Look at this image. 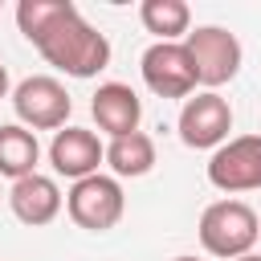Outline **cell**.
Wrapping results in <instances>:
<instances>
[{"label":"cell","instance_id":"obj_1","mask_svg":"<svg viewBox=\"0 0 261 261\" xmlns=\"http://www.w3.org/2000/svg\"><path fill=\"white\" fill-rule=\"evenodd\" d=\"M33 45L41 49V57L49 65H57L69 77H94L98 69L110 65V41H106V33H98L77 12V4H69Z\"/></svg>","mask_w":261,"mask_h":261},{"label":"cell","instance_id":"obj_2","mask_svg":"<svg viewBox=\"0 0 261 261\" xmlns=\"http://www.w3.org/2000/svg\"><path fill=\"white\" fill-rule=\"evenodd\" d=\"M257 237H261V220L241 200H216L200 216V245L220 261H237V257L253 253Z\"/></svg>","mask_w":261,"mask_h":261},{"label":"cell","instance_id":"obj_3","mask_svg":"<svg viewBox=\"0 0 261 261\" xmlns=\"http://www.w3.org/2000/svg\"><path fill=\"white\" fill-rule=\"evenodd\" d=\"M184 49H188V57H192L196 86H208V90L232 82L237 69H241V57H245V53H241V41H237L228 29H220V24H200L196 33H188Z\"/></svg>","mask_w":261,"mask_h":261},{"label":"cell","instance_id":"obj_4","mask_svg":"<svg viewBox=\"0 0 261 261\" xmlns=\"http://www.w3.org/2000/svg\"><path fill=\"white\" fill-rule=\"evenodd\" d=\"M65 208H69V220L77 228H90V232H106L122 220V188L114 175H86L69 188L65 196Z\"/></svg>","mask_w":261,"mask_h":261},{"label":"cell","instance_id":"obj_5","mask_svg":"<svg viewBox=\"0 0 261 261\" xmlns=\"http://www.w3.org/2000/svg\"><path fill=\"white\" fill-rule=\"evenodd\" d=\"M208 184L216 192H257L261 188V135H237L220 143L208 159Z\"/></svg>","mask_w":261,"mask_h":261},{"label":"cell","instance_id":"obj_6","mask_svg":"<svg viewBox=\"0 0 261 261\" xmlns=\"http://www.w3.org/2000/svg\"><path fill=\"white\" fill-rule=\"evenodd\" d=\"M12 106H16V118L33 130H57L65 126L69 118V94L57 77L49 73H37V77H24L16 90H12Z\"/></svg>","mask_w":261,"mask_h":261},{"label":"cell","instance_id":"obj_7","mask_svg":"<svg viewBox=\"0 0 261 261\" xmlns=\"http://www.w3.org/2000/svg\"><path fill=\"white\" fill-rule=\"evenodd\" d=\"M139 69H143L147 90L159 98H192V90H196V69L179 41H155L143 53Z\"/></svg>","mask_w":261,"mask_h":261},{"label":"cell","instance_id":"obj_8","mask_svg":"<svg viewBox=\"0 0 261 261\" xmlns=\"http://www.w3.org/2000/svg\"><path fill=\"white\" fill-rule=\"evenodd\" d=\"M228 130H232V106L216 90L184 98V110H179V139H184V147H196V151L220 147L228 139Z\"/></svg>","mask_w":261,"mask_h":261},{"label":"cell","instance_id":"obj_9","mask_svg":"<svg viewBox=\"0 0 261 261\" xmlns=\"http://www.w3.org/2000/svg\"><path fill=\"white\" fill-rule=\"evenodd\" d=\"M106 159V147L98 143V135L94 130H86V126H65V130H57L53 135V143H49V163H53V171L57 175H65V179H86V175H98V163Z\"/></svg>","mask_w":261,"mask_h":261},{"label":"cell","instance_id":"obj_10","mask_svg":"<svg viewBox=\"0 0 261 261\" xmlns=\"http://www.w3.org/2000/svg\"><path fill=\"white\" fill-rule=\"evenodd\" d=\"M8 208H12V216H16L20 224H29V228L53 224L57 212H61V188H57L49 175L33 171V175H24V179L12 184V192H8Z\"/></svg>","mask_w":261,"mask_h":261},{"label":"cell","instance_id":"obj_11","mask_svg":"<svg viewBox=\"0 0 261 261\" xmlns=\"http://www.w3.org/2000/svg\"><path fill=\"white\" fill-rule=\"evenodd\" d=\"M90 114H94V122H98L110 139H118V135L139 130L143 102H139V94H135L130 86L106 82V86H98V94H94V102H90Z\"/></svg>","mask_w":261,"mask_h":261},{"label":"cell","instance_id":"obj_12","mask_svg":"<svg viewBox=\"0 0 261 261\" xmlns=\"http://www.w3.org/2000/svg\"><path fill=\"white\" fill-rule=\"evenodd\" d=\"M37 159H41V143L29 126H20V122L0 126V175H8L16 184L37 171Z\"/></svg>","mask_w":261,"mask_h":261},{"label":"cell","instance_id":"obj_13","mask_svg":"<svg viewBox=\"0 0 261 261\" xmlns=\"http://www.w3.org/2000/svg\"><path fill=\"white\" fill-rule=\"evenodd\" d=\"M106 163H110L114 175H130V179H135V175H147V171L155 167V143H151V135L130 130V135L110 139Z\"/></svg>","mask_w":261,"mask_h":261},{"label":"cell","instance_id":"obj_14","mask_svg":"<svg viewBox=\"0 0 261 261\" xmlns=\"http://www.w3.org/2000/svg\"><path fill=\"white\" fill-rule=\"evenodd\" d=\"M139 20L147 33H155L159 41H175L188 33L192 24V8L184 0H143L139 4Z\"/></svg>","mask_w":261,"mask_h":261},{"label":"cell","instance_id":"obj_15","mask_svg":"<svg viewBox=\"0 0 261 261\" xmlns=\"http://www.w3.org/2000/svg\"><path fill=\"white\" fill-rule=\"evenodd\" d=\"M65 8H69V0H20L16 4V24H20V33L29 41H37Z\"/></svg>","mask_w":261,"mask_h":261},{"label":"cell","instance_id":"obj_16","mask_svg":"<svg viewBox=\"0 0 261 261\" xmlns=\"http://www.w3.org/2000/svg\"><path fill=\"white\" fill-rule=\"evenodd\" d=\"M4 94H8V69L0 65V98H4Z\"/></svg>","mask_w":261,"mask_h":261},{"label":"cell","instance_id":"obj_17","mask_svg":"<svg viewBox=\"0 0 261 261\" xmlns=\"http://www.w3.org/2000/svg\"><path fill=\"white\" fill-rule=\"evenodd\" d=\"M237 261H261V257H257V253H245V257H237Z\"/></svg>","mask_w":261,"mask_h":261},{"label":"cell","instance_id":"obj_18","mask_svg":"<svg viewBox=\"0 0 261 261\" xmlns=\"http://www.w3.org/2000/svg\"><path fill=\"white\" fill-rule=\"evenodd\" d=\"M175 261H196V257H175Z\"/></svg>","mask_w":261,"mask_h":261}]
</instances>
